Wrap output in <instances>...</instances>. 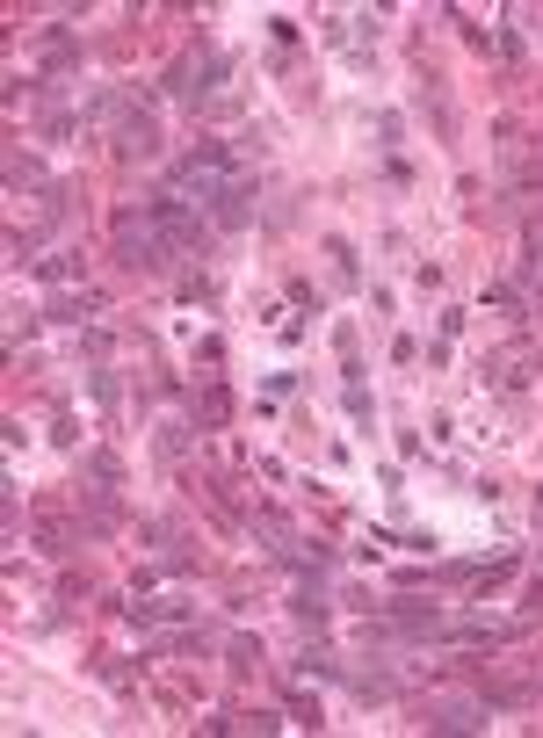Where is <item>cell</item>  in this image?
<instances>
[{"label": "cell", "mask_w": 543, "mask_h": 738, "mask_svg": "<svg viewBox=\"0 0 543 738\" xmlns=\"http://www.w3.org/2000/svg\"><path fill=\"white\" fill-rule=\"evenodd\" d=\"M109 254L124 261V268H138V275H160L167 261H174V239H167V225L153 218V210H124V218L109 225Z\"/></svg>", "instance_id": "6da1fadb"}, {"label": "cell", "mask_w": 543, "mask_h": 738, "mask_svg": "<svg viewBox=\"0 0 543 738\" xmlns=\"http://www.w3.org/2000/svg\"><path fill=\"white\" fill-rule=\"evenodd\" d=\"M218 73H232V58L218 44H196V51H181L174 66H167V95L189 102V109H203L210 95H218Z\"/></svg>", "instance_id": "7a4b0ae2"}, {"label": "cell", "mask_w": 543, "mask_h": 738, "mask_svg": "<svg viewBox=\"0 0 543 738\" xmlns=\"http://www.w3.org/2000/svg\"><path fill=\"white\" fill-rule=\"evenodd\" d=\"M486 717H493V702L486 695H449V702H435L428 710V731H486Z\"/></svg>", "instance_id": "3957f363"}, {"label": "cell", "mask_w": 543, "mask_h": 738, "mask_svg": "<svg viewBox=\"0 0 543 738\" xmlns=\"http://www.w3.org/2000/svg\"><path fill=\"white\" fill-rule=\"evenodd\" d=\"M210 218H218L225 232H239V225H247V218H254V181H247V174H239V181H232V189H225L218 203H210Z\"/></svg>", "instance_id": "277c9868"}, {"label": "cell", "mask_w": 543, "mask_h": 738, "mask_svg": "<svg viewBox=\"0 0 543 738\" xmlns=\"http://www.w3.org/2000/svg\"><path fill=\"white\" fill-rule=\"evenodd\" d=\"M102 312V297L95 290H80V297H51V319L58 326H80V319H95Z\"/></svg>", "instance_id": "5b68a950"}, {"label": "cell", "mask_w": 543, "mask_h": 738, "mask_svg": "<svg viewBox=\"0 0 543 738\" xmlns=\"http://www.w3.org/2000/svg\"><path fill=\"white\" fill-rule=\"evenodd\" d=\"M297 666H305V673H319V681H348V666H341L334 652H326V644H312V637H305V652H297Z\"/></svg>", "instance_id": "8992f818"}, {"label": "cell", "mask_w": 543, "mask_h": 738, "mask_svg": "<svg viewBox=\"0 0 543 738\" xmlns=\"http://www.w3.org/2000/svg\"><path fill=\"white\" fill-rule=\"evenodd\" d=\"M37 181H44V167L29 152H8V189H37Z\"/></svg>", "instance_id": "52a82bcc"}, {"label": "cell", "mask_w": 543, "mask_h": 738, "mask_svg": "<svg viewBox=\"0 0 543 738\" xmlns=\"http://www.w3.org/2000/svg\"><path fill=\"white\" fill-rule=\"evenodd\" d=\"M348 688H355L362 702H384V695H391V673H348Z\"/></svg>", "instance_id": "ba28073f"}, {"label": "cell", "mask_w": 543, "mask_h": 738, "mask_svg": "<svg viewBox=\"0 0 543 738\" xmlns=\"http://www.w3.org/2000/svg\"><path fill=\"white\" fill-rule=\"evenodd\" d=\"M196 413H203V420H210V427H218V420H232V398H225V391H218V384H210V391H203V398H196Z\"/></svg>", "instance_id": "9c48e42d"}, {"label": "cell", "mask_w": 543, "mask_h": 738, "mask_svg": "<svg viewBox=\"0 0 543 738\" xmlns=\"http://www.w3.org/2000/svg\"><path fill=\"white\" fill-rule=\"evenodd\" d=\"M232 666L254 673V666H261V637H232Z\"/></svg>", "instance_id": "30bf717a"}, {"label": "cell", "mask_w": 543, "mask_h": 738, "mask_svg": "<svg viewBox=\"0 0 543 738\" xmlns=\"http://www.w3.org/2000/svg\"><path fill=\"white\" fill-rule=\"evenodd\" d=\"M290 724H312V731H319V702H305V695H290Z\"/></svg>", "instance_id": "8fae6325"}]
</instances>
